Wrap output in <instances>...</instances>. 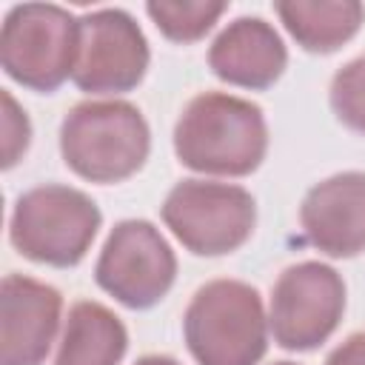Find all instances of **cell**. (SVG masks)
I'll use <instances>...</instances> for the list:
<instances>
[{"label": "cell", "instance_id": "1", "mask_svg": "<svg viewBox=\"0 0 365 365\" xmlns=\"http://www.w3.org/2000/svg\"><path fill=\"white\" fill-rule=\"evenodd\" d=\"M268 148L262 111L234 94H197L177 120L174 151L182 165L240 177L254 171Z\"/></svg>", "mask_w": 365, "mask_h": 365}, {"label": "cell", "instance_id": "2", "mask_svg": "<svg viewBox=\"0 0 365 365\" xmlns=\"http://www.w3.org/2000/svg\"><path fill=\"white\" fill-rule=\"evenodd\" d=\"M66 165L91 182L131 177L148 157V125L123 100H88L74 106L60 125Z\"/></svg>", "mask_w": 365, "mask_h": 365}, {"label": "cell", "instance_id": "3", "mask_svg": "<svg viewBox=\"0 0 365 365\" xmlns=\"http://www.w3.org/2000/svg\"><path fill=\"white\" fill-rule=\"evenodd\" d=\"M182 328L200 365H257L268 345L259 294L237 279L202 285L185 311Z\"/></svg>", "mask_w": 365, "mask_h": 365}, {"label": "cell", "instance_id": "4", "mask_svg": "<svg viewBox=\"0 0 365 365\" xmlns=\"http://www.w3.org/2000/svg\"><path fill=\"white\" fill-rule=\"evenodd\" d=\"M80 20L51 3H23L6 14L0 63L6 74L34 91H54L74 74Z\"/></svg>", "mask_w": 365, "mask_h": 365}, {"label": "cell", "instance_id": "5", "mask_svg": "<svg viewBox=\"0 0 365 365\" xmlns=\"http://www.w3.org/2000/svg\"><path fill=\"white\" fill-rule=\"evenodd\" d=\"M97 228V205L68 185H37L17 200L11 214L14 248L34 262L57 268L80 262Z\"/></svg>", "mask_w": 365, "mask_h": 365}, {"label": "cell", "instance_id": "6", "mask_svg": "<svg viewBox=\"0 0 365 365\" xmlns=\"http://www.w3.org/2000/svg\"><path fill=\"white\" fill-rule=\"evenodd\" d=\"M163 220L188 251L220 257L251 237L257 208L254 197L240 185L182 180L168 191Z\"/></svg>", "mask_w": 365, "mask_h": 365}, {"label": "cell", "instance_id": "7", "mask_svg": "<svg viewBox=\"0 0 365 365\" xmlns=\"http://www.w3.org/2000/svg\"><path fill=\"white\" fill-rule=\"evenodd\" d=\"M177 274V259L163 234L145 220H125L108 234L97 259V282L128 308L160 302Z\"/></svg>", "mask_w": 365, "mask_h": 365}, {"label": "cell", "instance_id": "8", "mask_svg": "<svg viewBox=\"0 0 365 365\" xmlns=\"http://www.w3.org/2000/svg\"><path fill=\"white\" fill-rule=\"evenodd\" d=\"M345 285L322 262H299L279 274L271 294V331L288 351H311L339 325Z\"/></svg>", "mask_w": 365, "mask_h": 365}, {"label": "cell", "instance_id": "9", "mask_svg": "<svg viewBox=\"0 0 365 365\" xmlns=\"http://www.w3.org/2000/svg\"><path fill=\"white\" fill-rule=\"evenodd\" d=\"M148 68V46L131 14L100 9L80 17L74 83L83 91H128Z\"/></svg>", "mask_w": 365, "mask_h": 365}, {"label": "cell", "instance_id": "10", "mask_svg": "<svg viewBox=\"0 0 365 365\" xmlns=\"http://www.w3.org/2000/svg\"><path fill=\"white\" fill-rule=\"evenodd\" d=\"M60 322V294L31 277L9 274L0 291V365H40Z\"/></svg>", "mask_w": 365, "mask_h": 365}, {"label": "cell", "instance_id": "11", "mask_svg": "<svg viewBox=\"0 0 365 365\" xmlns=\"http://www.w3.org/2000/svg\"><path fill=\"white\" fill-rule=\"evenodd\" d=\"M302 231L331 257L365 251V174L345 171L314 185L299 208Z\"/></svg>", "mask_w": 365, "mask_h": 365}, {"label": "cell", "instance_id": "12", "mask_svg": "<svg viewBox=\"0 0 365 365\" xmlns=\"http://www.w3.org/2000/svg\"><path fill=\"white\" fill-rule=\"evenodd\" d=\"M285 46L274 26L259 17H240L220 31L208 51L214 74L242 88H268L285 68Z\"/></svg>", "mask_w": 365, "mask_h": 365}, {"label": "cell", "instance_id": "13", "mask_svg": "<svg viewBox=\"0 0 365 365\" xmlns=\"http://www.w3.org/2000/svg\"><path fill=\"white\" fill-rule=\"evenodd\" d=\"M123 322L100 302H77L68 311L54 365H117L125 354Z\"/></svg>", "mask_w": 365, "mask_h": 365}, {"label": "cell", "instance_id": "14", "mask_svg": "<svg viewBox=\"0 0 365 365\" xmlns=\"http://www.w3.org/2000/svg\"><path fill=\"white\" fill-rule=\"evenodd\" d=\"M277 14L282 17L285 29L294 34V40L308 51H334L362 23L365 9L354 0L339 3H302V0H285L277 3Z\"/></svg>", "mask_w": 365, "mask_h": 365}, {"label": "cell", "instance_id": "15", "mask_svg": "<svg viewBox=\"0 0 365 365\" xmlns=\"http://www.w3.org/2000/svg\"><path fill=\"white\" fill-rule=\"evenodd\" d=\"M151 20L163 29L165 37L177 43L200 40L225 11V3H148Z\"/></svg>", "mask_w": 365, "mask_h": 365}, {"label": "cell", "instance_id": "16", "mask_svg": "<svg viewBox=\"0 0 365 365\" xmlns=\"http://www.w3.org/2000/svg\"><path fill=\"white\" fill-rule=\"evenodd\" d=\"M331 106L348 128L365 134V54L336 71L331 83Z\"/></svg>", "mask_w": 365, "mask_h": 365}, {"label": "cell", "instance_id": "17", "mask_svg": "<svg viewBox=\"0 0 365 365\" xmlns=\"http://www.w3.org/2000/svg\"><path fill=\"white\" fill-rule=\"evenodd\" d=\"M29 120L9 91H3V165H14L29 145Z\"/></svg>", "mask_w": 365, "mask_h": 365}, {"label": "cell", "instance_id": "18", "mask_svg": "<svg viewBox=\"0 0 365 365\" xmlns=\"http://www.w3.org/2000/svg\"><path fill=\"white\" fill-rule=\"evenodd\" d=\"M325 365H365V331L348 336L339 348H334Z\"/></svg>", "mask_w": 365, "mask_h": 365}, {"label": "cell", "instance_id": "19", "mask_svg": "<svg viewBox=\"0 0 365 365\" xmlns=\"http://www.w3.org/2000/svg\"><path fill=\"white\" fill-rule=\"evenodd\" d=\"M137 365H180V362L171 356H143Z\"/></svg>", "mask_w": 365, "mask_h": 365}, {"label": "cell", "instance_id": "20", "mask_svg": "<svg viewBox=\"0 0 365 365\" xmlns=\"http://www.w3.org/2000/svg\"><path fill=\"white\" fill-rule=\"evenodd\" d=\"M277 365H294V362H277Z\"/></svg>", "mask_w": 365, "mask_h": 365}]
</instances>
